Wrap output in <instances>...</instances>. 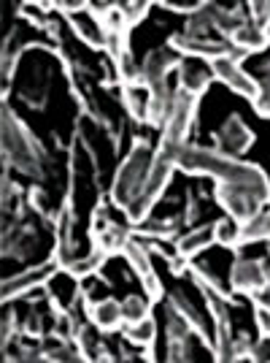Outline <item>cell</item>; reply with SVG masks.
Wrapping results in <instances>:
<instances>
[{
  "label": "cell",
  "instance_id": "obj_32",
  "mask_svg": "<svg viewBox=\"0 0 270 363\" xmlns=\"http://www.w3.org/2000/svg\"><path fill=\"white\" fill-rule=\"evenodd\" d=\"M268 68H270V57H265V60L259 62V71H268Z\"/></svg>",
  "mask_w": 270,
  "mask_h": 363
},
{
  "label": "cell",
  "instance_id": "obj_9",
  "mask_svg": "<svg viewBox=\"0 0 270 363\" xmlns=\"http://www.w3.org/2000/svg\"><path fill=\"white\" fill-rule=\"evenodd\" d=\"M213 141H216V150L230 155V157H240L243 152L252 150L254 144V130L240 120V114H230L227 122L213 133Z\"/></svg>",
  "mask_w": 270,
  "mask_h": 363
},
{
  "label": "cell",
  "instance_id": "obj_30",
  "mask_svg": "<svg viewBox=\"0 0 270 363\" xmlns=\"http://www.w3.org/2000/svg\"><path fill=\"white\" fill-rule=\"evenodd\" d=\"M254 318H257V328H259V333L270 339V312H268V309H259V306H254Z\"/></svg>",
  "mask_w": 270,
  "mask_h": 363
},
{
  "label": "cell",
  "instance_id": "obj_5",
  "mask_svg": "<svg viewBox=\"0 0 270 363\" xmlns=\"http://www.w3.org/2000/svg\"><path fill=\"white\" fill-rule=\"evenodd\" d=\"M262 288H268V257H235L230 266V290L252 298Z\"/></svg>",
  "mask_w": 270,
  "mask_h": 363
},
{
  "label": "cell",
  "instance_id": "obj_26",
  "mask_svg": "<svg viewBox=\"0 0 270 363\" xmlns=\"http://www.w3.org/2000/svg\"><path fill=\"white\" fill-rule=\"evenodd\" d=\"M254 111L262 117V120H270V68H268V76L259 82V95L254 98Z\"/></svg>",
  "mask_w": 270,
  "mask_h": 363
},
{
  "label": "cell",
  "instance_id": "obj_19",
  "mask_svg": "<svg viewBox=\"0 0 270 363\" xmlns=\"http://www.w3.org/2000/svg\"><path fill=\"white\" fill-rule=\"evenodd\" d=\"M213 239L219 247H227V250H238L243 244V225L235 223L233 217H222L213 223Z\"/></svg>",
  "mask_w": 270,
  "mask_h": 363
},
{
  "label": "cell",
  "instance_id": "obj_31",
  "mask_svg": "<svg viewBox=\"0 0 270 363\" xmlns=\"http://www.w3.org/2000/svg\"><path fill=\"white\" fill-rule=\"evenodd\" d=\"M252 303L259 306V309H268L270 312V285L268 288H262L259 293H254V296H252Z\"/></svg>",
  "mask_w": 270,
  "mask_h": 363
},
{
  "label": "cell",
  "instance_id": "obj_21",
  "mask_svg": "<svg viewBox=\"0 0 270 363\" xmlns=\"http://www.w3.org/2000/svg\"><path fill=\"white\" fill-rule=\"evenodd\" d=\"M149 306H151V301L146 298V296H138V293L124 296V301H122V318H124V325L141 323V320L149 315Z\"/></svg>",
  "mask_w": 270,
  "mask_h": 363
},
{
  "label": "cell",
  "instance_id": "obj_18",
  "mask_svg": "<svg viewBox=\"0 0 270 363\" xmlns=\"http://www.w3.org/2000/svg\"><path fill=\"white\" fill-rule=\"evenodd\" d=\"M122 255H124V260L130 263V269L138 274V279L154 272V269H151V252H149V247H146V242H138V239L133 236L130 242L124 244Z\"/></svg>",
  "mask_w": 270,
  "mask_h": 363
},
{
  "label": "cell",
  "instance_id": "obj_11",
  "mask_svg": "<svg viewBox=\"0 0 270 363\" xmlns=\"http://www.w3.org/2000/svg\"><path fill=\"white\" fill-rule=\"evenodd\" d=\"M84 312L95 331L114 333L124 328V318H122V301L117 298H103V301H92L90 293H84Z\"/></svg>",
  "mask_w": 270,
  "mask_h": 363
},
{
  "label": "cell",
  "instance_id": "obj_1",
  "mask_svg": "<svg viewBox=\"0 0 270 363\" xmlns=\"http://www.w3.org/2000/svg\"><path fill=\"white\" fill-rule=\"evenodd\" d=\"M160 147L173 152L176 168L184 174H203V177H211L213 182H225V184L240 187V190L252 193L262 206H270V179L268 174L254 163H243V160L230 157L225 152L203 150L195 144H184V147L160 144Z\"/></svg>",
  "mask_w": 270,
  "mask_h": 363
},
{
  "label": "cell",
  "instance_id": "obj_29",
  "mask_svg": "<svg viewBox=\"0 0 270 363\" xmlns=\"http://www.w3.org/2000/svg\"><path fill=\"white\" fill-rule=\"evenodd\" d=\"M252 361H270V339L262 336V342L252 345Z\"/></svg>",
  "mask_w": 270,
  "mask_h": 363
},
{
  "label": "cell",
  "instance_id": "obj_4",
  "mask_svg": "<svg viewBox=\"0 0 270 363\" xmlns=\"http://www.w3.org/2000/svg\"><path fill=\"white\" fill-rule=\"evenodd\" d=\"M197 104L200 98L189 95L184 90H176V98H173V108H170V117H168L165 128H163V141L165 147H184L189 144V130H192V122H195L197 114Z\"/></svg>",
  "mask_w": 270,
  "mask_h": 363
},
{
  "label": "cell",
  "instance_id": "obj_28",
  "mask_svg": "<svg viewBox=\"0 0 270 363\" xmlns=\"http://www.w3.org/2000/svg\"><path fill=\"white\" fill-rule=\"evenodd\" d=\"M30 209H35V212L41 214V217H52V212H49V203H46V193L41 190V187H30Z\"/></svg>",
  "mask_w": 270,
  "mask_h": 363
},
{
  "label": "cell",
  "instance_id": "obj_10",
  "mask_svg": "<svg viewBox=\"0 0 270 363\" xmlns=\"http://www.w3.org/2000/svg\"><path fill=\"white\" fill-rule=\"evenodd\" d=\"M181 62H184V55L176 52L173 46L151 49L149 55L143 57V62H141V84H143V87H151V84L168 82V74H170V71H179Z\"/></svg>",
  "mask_w": 270,
  "mask_h": 363
},
{
  "label": "cell",
  "instance_id": "obj_23",
  "mask_svg": "<svg viewBox=\"0 0 270 363\" xmlns=\"http://www.w3.org/2000/svg\"><path fill=\"white\" fill-rule=\"evenodd\" d=\"M149 9H151V3H146V0H143V3H119V14H122L124 30H133L141 19H146Z\"/></svg>",
  "mask_w": 270,
  "mask_h": 363
},
{
  "label": "cell",
  "instance_id": "obj_14",
  "mask_svg": "<svg viewBox=\"0 0 270 363\" xmlns=\"http://www.w3.org/2000/svg\"><path fill=\"white\" fill-rule=\"evenodd\" d=\"M149 90V108H146V122L154 125V128H165L168 117H170V108H173V98H176V90L168 87V82H160V84H151L146 87Z\"/></svg>",
  "mask_w": 270,
  "mask_h": 363
},
{
  "label": "cell",
  "instance_id": "obj_20",
  "mask_svg": "<svg viewBox=\"0 0 270 363\" xmlns=\"http://www.w3.org/2000/svg\"><path fill=\"white\" fill-rule=\"evenodd\" d=\"M124 106L127 111L133 114L135 120H146V108H149V90L143 87V84H130V87H124Z\"/></svg>",
  "mask_w": 270,
  "mask_h": 363
},
{
  "label": "cell",
  "instance_id": "obj_15",
  "mask_svg": "<svg viewBox=\"0 0 270 363\" xmlns=\"http://www.w3.org/2000/svg\"><path fill=\"white\" fill-rule=\"evenodd\" d=\"M213 244H216V239H213V223H211V225H200V228L187 230L184 236H179V239L173 242V247H176V255L192 260L197 252L209 250Z\"/></svg>",
  "mask_w": 270,
  "mask_h": 363
},
{
  "label": "cell",
  "instance_id": "obj_17",
  "mask_svg": "<svg viewBox=\"0 0 270 363\" xmlns=\"http://www.w3.org/2000/svg\"><path fill=\"white\" fill-rule=\"evenodd\" d=\"M124 339L135 345L138 350H149L154 347V342H157V320L146 315V318L141 320V323H135V325H124Z\"/></svg>",
  "mask_w": 270,
  "mask_h": 363
},
{
  "label": "cell",
  "instance_id": "obj_3",
  "mask_svg": "<svg viewBox=\"0 0 270 363\" xmlns=\"http://www.w3.org/2000/svg\"><path fill=\"white\" fill-rule=\"evenodd\" d=\"M3 150H6V166L11 163L22 174L30 177H41V157L44 150L38 147V141L30 130L16 120L14 111H8V106H3Z\"/></svg>",
  "mask_w": 270,
  "mask_h": 363
},
{
  "label": "cell",
  "instance_id": "obj_22",
  "mask_svg": "<svg viewBox=\"0 0 270 363\" xmlns=\"http://www.w3.org/2000/svg\"><path fill=\"white\" fill-rule=\"evenodd\" d=\"M257 242H270V209L268 212H259L243 225V244H257Z\"/></svg>",
  "mask_w": 270,
  "mask_h": 363
},
{
  "label": "cell",
  "instance_id": "obj_6",
  "mask_svg": "<svg viewBox=\"0 0 270 363\" xmlns=\"http://www.w3.org/2000/svg\"><path fill=\"white\" fill-rule=\"evenodd\" d=\"M213 196H216V203L227 212V217H233L240 225L252 223L257 214L262 212V203L252 193H246L240 187H233V184H225V182H216Z\"/></svg>",
  "mask_w": 270,
  "mask_h": 363
},
{
  "label": "cell",
  "instance_id": "obj_2",
  "mask_svg": "<svg viewBox=\"0 0 270 363\" xmlns=\"http://www.w3.org/2000/svg\"><path fill=\"white\" fill-rule=\"evenodd\" d=\"M151 163H154V152L146 138H133V147L127 152V157L119 163L111 184V203L127 209L135 201V196L143 190V184L149 179Z\"/></svg>",
  "mask_w": 270,
  "mask_h": 363
},
{
  "label": "cell",
  "instance_id": "obj_24",
  "mask_svg": "<svg viewBox=\"0 0 270 363\" xmlns=\"http://www.w3.org/2000/svg\"><path fill=\"white\" fill-rule=\"evenodd\" d=\"M249 22L265 30L270 35V0H262V3H249Z\"/></svg>",
  "mask_w": 270,
  "mask_h": 363
},
{
  "label": "cell",
  "instance_id": "obj_7",
  "mask_svg": "<svg viewBox=\"0 0 270 363\" xmlns=\"http://www.w3.org/2000/svg\"><path fill=\"white\" fill-rule=\"evenodd\" d=\"M211 74L216 82H222L227 90H233L240 98H249L254 104V98L259 95V79H254L252 74H246L240 68V62H235L233 57H216L209 62Z\"/></svg>",
  "mask_w": 270,
  "mask_h": 363
},
{
  "label": "cell",
  "instance_id": "obj_25",
  "mask_svg": "<svg viewBox=\"0 0 270 363\" xmlns=\"http://www.w3.org/2000/svg\"><path fill=\"white\" fill-rule=\"evenodd\" d=\"M141 288H143V293H146V298H149L151 303H160L165 298V288H163L160 277L154 272L146 274V277H141Z\"/></svg>",
  "mask_w": 270,
  "mask_h": 363
},
{
  "label": "cell",
  "instance_id": "obj_8",
  "mask_svg": "<svg viewBox=\"0 0 270 363\" xmlns=\"http://www.w3.org/2000/svg\"><path fill=\"white\" fill-rule=\"evenodd\" d=\"M57 272H60V266H57L54 260H49V263L25 269V272H19L16 277H11V279H6V282H3V303L14 301V298H19V296H28L30 290L44 288L46 282H49Z\"/></svg>",
  "mask_w": 270,
  "mask_h": 363
},
{
  "label": "cell",
  "instance_id": "obj_13",
  "mask_svg": "<svg viewBox=\"0 0 270 363\" xmlns=\"http://www.w3.org/2000/svg\"><path fill=\"white\" fill-rule=\"evenodd\" d=\"M211 82H213V74H211L209 62H189L184 57L179 68V90L200 98L211 87Z\"/></svg>",
  "mask_w": 270,
  "mask_h": 363
},
{
  "label": "cell",
  "instance_id": "obj_12",
  "mask_svg": "<svg viewBox=\"0 0 270 363\" xmlns=\"http://www.w3.org/2000/svg\"><path fill=\"white\" fill-rule=\"evenodd\" d=\"M165 306H170V309L189 325V331L195 333L197 339L211 350V355H213V342H211V336L206 333V318H203V312L197 309L195 303L189 301L181 290H173V293H168L165 296Z\"/></svg>",
  "mask_w": 270,
  "mask_h": 363
},
{
  "label": "cell",
  "instance_id": "obj_27",
  "mask_svg": "<svg viewBox=\"0 0 270 363\" xmlns=\"http://www.w3.org/2000/svg\"><path fill=\"white\" fill-rule=\"evenodd\" d=\"M157 6H160V9H168V11H176V14H187V16H195L197 11L206 9L203 0H195V3H170V0H163V3H157Z\"/></svg>",
  "mask_w": 270,
  "mask_h": 363
},
{
  "label": "cell",
  "instance_id": "obj_16",
  "mask_svg": "<svg viewBox=\"0 0 270 363\" xmlns=\"http://www.w3.org/2000/svg\"><path fill=\"white\" fill-rule=\"evenodd\" d=\"M230 44L240 49V52H246V55H254V52H262V49H268L270 46V35L265 30H259L254 28L252 22H246L243 28H240L233 38H230Z\"/></svg>",
  "mask_w": 270,
  "mask_h": 363
}]
</instances>
